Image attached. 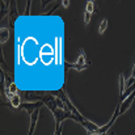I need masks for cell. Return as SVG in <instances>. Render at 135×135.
<instances>
[{
	"instance_id": "1",
	"label": "cell",
	"mask_w": 135,
	"mask_h": 135,
	"mask_svg": "<svg viewBox=\"0 0 135 135\" xmlns=\"http://www.w3.org/2000/svg\"><path fill=\"white\" fill-rule=\"evenodd\" d=\"M44 104L50 109V112L52 113L54 115V119H55V126H59V125H63L64 119H74L75 122L79 123V118L76 115H74L71 113V110L67 108V105L58 97L50 94L49 92L46 93L42 98Z\"/></svg>"
},
{
	"instance_id": "14",
	"label": "cell",
	"mask_w": 135,
	"mask_h": 135,
	"mask_svg": "<svg viewBox=\"0 0 135 135\" xmlns=\"http://www.w3.org/2000/svg\"><path fill=\"white\" fill-rule=\"evenodd\" d=\"M62 130H63V125L55 126V131H54V135H62Z\"/></svg>"
},
{
	"instance_id": "10",
	"label": "cell",
	"mask_w": 135,
	"mask_h": 135,
	"mask_svg": "<svg viewBox=\"0 0 135 135\" xmlns=\"http://www.w3.org/2000/svg\"><path fill=\"white\" fill-rule=\"evenodd\" d=\"M8 38H9V30L7 28H1L0 29V44L4 45L8 41Z\"/></svg>"
},
{
	"instance_id": "3",
	"label": "cell",
	"mask_w": 135,
	"mask_h": 135,
	"mask_svg": "<svg viewBox=\"0 0 135 135\" xmlns=\"http://www.w3.org/2000/svg\"><path fill=\"white\" fill-rule=\"evenodd\" d=\"M47 92L45 90H18V94L21 97V100H24L25 102H37V101H42L44 96Z\"/></svg>"
},
{
	"instance_id": "12",
	"label": "cell",
	"mask_w": 135,
	"mask_h": 135,
	"mask_svg": "<svg viewBox=\"0 0 135 135\" xmlns=\"http://www.w3.org/2000/svg\"><path fill=\"white\" fill-rule=\"evenodd\" d=\"M108 24H109V20H108V18H104V20L101 21V24H100V26H98V33H100V34H104V33H105V30H106V28H108Z\"/></svg>"
},
{
	"instance_id": "7",
	"label": "cell",
	"mask_w": 135,
	"mask_h": 135,
	"mask_svg": "<svg viewBox=\"0 0 135 135\" xmlns=\"http://www.w3.org/2000/svg\"><path fill=\"white\" fill-rule=\"evenodd\" d=\"M21 104H22V100H21V97H20V94H15V96H12L11 98H8V101H5L4 102V105H7V106H9L11 109H20V106H21Z\"/></svg>"
},
{
	"instance_id": "4",
	"label": "cell",
	"mask_w": 135,
	"mask_h": 135,
	"mask_svg": "<svg viewBox=\"0 0 135 135\" xmlns=\"http://www.w3.org/2000/svg\"><path fill=\"white\" fill-rule=\"evenodd\" d=\"M42 105H45L44 101H37V102H22L18 110H25L26 113L32 114V113H34L37 109H41Z\"/></svg>"
},
{
	"instance_id": "6",
	"label": "cell",
	"mask_w": 135,
	"mask_h": 135,
	"mask_svg": "<svg viewBox=\"0 0 135 135\" xmlns=\"http://www.w3.org/2000/svg\"><path fill=\"white\" fill-rule=\"evenodd\" d=\"M94 1L89 0L87 1V5H85V11H84V24L85 26H88V24L90 22V18H92V15L94 12Z\"/></svg>"
},
{
	"instance_id": "13",
	"label": "cell",
	"mask_w": 135,
	"mask_h": 135,
	"mask_svg": "<svg viewBox=\"0 0 135 135\" xmlns=\"http://www.w3.org/2000/svg\"><path fill=\"white\" fill-rule=\"evenodd\" d=\"M125 83H126V81H125L123 74L121 72V74H119V96H122V93L125 92V88H126V87H125Z\"/></svg>"
},
{
	"instance_id": "16",
	"label": "cell",
	"mask_w": 135,
	"mask_h": 135,
	"mask_svg": "<svg viewBox=\"0 0 135 135\" xmlns=\"http://www.w3.org/2000/svg\"><path fill=\"white\" fill-rule=\"evenodd\" d=\"M49 3H51V0H41V8L45 9V7L49 4Z\"/></svg>"
},
{
	"instance_id": "9",
	"label": "cell",
	"mask_w": 135,
	"mask_h": 135,
	"mask_svg": "<svg viewBox=\"0 0 135 135\" xmlns=\"http://www.w3.org/2000/svg\"><path fill=\"white\" fill-rule=\"evenodd\" d=\"M9 11H11V1L9 0H1L0 1V18L3 20L4 17H8L9 16Z\"/></svg>"
},
{
	"instance_id": "17",
	"label": "cell",
	"mask_w": 135,
	"mask_h": 135,
	"mask_svg": "<svg viewBox=\"0 0 135 135\" xmlns=\"http://www.w3.org/2000/svg\"><path fill=\"white\" fill-rule=\"evenodd\" d=\"M104 135H115V133H114V130H113V129H110L109 131H106Z\"/></svg>"
},
{
	"instance_id": "2",
	"label": "cell",
	"mask_w": 135,
	"mask_h": 135,
	"mask_svg": "<svg viewBox=\"0 0 135 135\" xmlns=\"http://www.w3.org/2000/svg\"><path fill=\"white\" fill-rule=\"evenodd\" d=\"M90 66V62L88 59V56L85 55V51L84 49H79V56H78V60L75 63H67L66 64V68L70 70H76V71H84L87 70L88 67Z\"/></svg>"
},
{
	"instance_id": "5",
	"label": "cell",
	"mask_w": 135,
	"mask_h": 135,
	"mask_svg": "<svg viewBox=\"0 0 135 135\" xmlns=\"http://www.w3.org/2000/svg\"><path fill=\"white\" fill-rule=\"evenodd\" d=\"M18 17V12H17V1H11V11H9V16H8V22L9 26L12 29H15V22Z\"/></svg>"
},
{
	"instance_id": "8",
	"label": "cell",
	"mask_w": 135,
	"mask_h": 135,
	"mask_svg": "<svg viewBox=\"0 0 135 135\" xmlns=\"http://www.w3.org/2000/svg\"><path fill=\"white\" fill-rule=\"evenodd\" d=\"M38 117H40V109H37L34 113L30 114V125H29V133L28 135H33L36 131V126L38 122Z\"/></svg>"
},
{
	"instance_id": "18",
	"label": "cell",
	"mask_w": 135,
	"mask_h": 135,
	"mask_svg": "<svg viewBox=\"0 0 135 135\" xmlns=\"http://www.w3.org/2000/svg\"><path fill=\"white\" fill-rule=\"evenodd\" d=\"M131 78L135 79V63H134V67H133V74H131Z\"/></svg>"
},
{
	"instance_id": "11",
	"label": "cell",
	"mask_w": 135,
	"mask_h": 135,
	"mask_svg": "<svg viewBox=\"0 0 135 135\" xmlns=\"http://www.w3.org/2000/svg\"><path fill=\"white\" fill-rule=\"evenodd\" d=\"M56 41H58V59H56V63L62 64V38L58 37Z\"/></svg>"
},
{
	"instance_id": "15",
	"label": "cell",
	"mask_w": 135,
	"mask_h": 135,
	"mask_svg": "<svg viewBox=\"0 0 135 135\" xmlns=\"http://www.w3.org/2000/svg\"><path fill=\"white\" fill-rule=\"evenodd\" d=\"M30 4H32V1H30V0H28V1H26V12H25V15H26V16H29V11H30Z\"/></svg>"
}]
</instances>
